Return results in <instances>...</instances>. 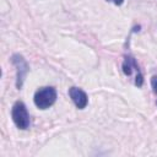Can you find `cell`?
<instances>
[{
  "label": "cell",
  "mask_w": 157,
  "mask_h": 157,
  "mask_svg": "<svg viewBox=\"0 0 157 157\" xmlns=\"http://www.w3.org/2000/svg\"><path fill=\"white\" fill-rule=\"evenodd\" d=\"M56 97H58L56 90L52 86H47V87H42V88L36 91L34 97H33V102L38 109L44 110L55 103Z\"/></svg>",
  "instance_id": "6da1fadb"
},
{
  "label": "cell",
  "mask_w": 157,
  "mask_h": 157,
  "mask_svg": "<svg viewBox=\"0 0 157 157\" xmlns=\"http://www.w3.org/2000/svg\"><path fill=\"white\" fill-rule=\"evenodd\" d=\"M121 69H123L124 75L130 77L134 81L135 86L141 87L144 85V75H142V72H141V70H140V67H139V65H137V63L132 55L128 54L124 56Z\"/></svg>",
  "instance_id": "7a4b0ae2"
},
{
  "label": "cell",
  "mask_w": 157,
  "mask_h": 157,
  "mask_svg": "<svg viewBox=\"0 0 157 157\" xmlns=\"http://www.w3.org/2000/svg\"><path fill=\"white\" fill-rule=\"evenodd\" d=\"M11 118H12V121L13 124L21 129V130H26L29 128V124H31V119H29V114H28V110L25 105L23 102L21 101H17L13 105H12V109H11Z\"/></svg>",
  "instance_id": "3957f363"
},
{
  "label": "cell",
  "mask_w": 157,
  "mask_h": 157,
  "mask_svg": "<svg viewBox=\"0 0 157 157\" xmlns=\"http://www.w3.org/2000/svg\"><path fill=\"white\" fill-rule=\"evenodd\" d=\"M11 63L16 67V87L21 90L27 77V74L29 71V65L27 64L26 59L21 54H13L11 56Z\"/></svg>",
  "instance_id": "277c9868"
},
{
  "label": "cell",
  "mask_w": 157,
  "mask_h": 157,
  "mask_svg": "<svg viewBox=\"0 0 157 157\" xmlns=\"http://www.w3.org/2000/svg\"><path fill=\"white\" fill-rule=\"evenodd\" d=\"M69 96L71 98V101L74 102V104L76 105V108L78 109H85L88 104V96L87 93L78 87H71L69 88Z\"/></svg>",
  "instance_id": "5b68a950"
},
{
  "label": "cell",
  "mask_w": 157,
  "mask_h": 157,
  "mask_svg": "<svg viewBox=\"0 0 157 157\" xmlns=\"http://www.w3.org/2000/svg\"><path fill=\"white\" fill-rule=\"evenodd\" d=\"M151 87H152L153 93L157 96V75L151 77ZM156 104H157V101H156Z\"/></svg>",
  "instance_id": "8992f818"
},
{
  "label": "cell",
  "mask_w": 157,
  "mask_h": 157,
  "mask_svg": "<svg viewBox=\"0 0 157 157\" xmlns=\"http://www.w3.org/2000/svg\"><path fill=\"white\" fill-rule=\"evenodd\" d=\"M107 1L113 2V4L117 5V6H120V5H123V2H124V0H107Z\"/></svg>",
  "instance_id": "52a82bcc"
}]
</instances>
